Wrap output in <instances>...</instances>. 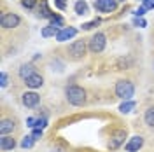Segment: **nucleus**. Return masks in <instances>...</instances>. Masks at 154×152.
I'll return each instance as SVG.
<instances>
[{
  "label": "nucleus",
  "instance_id": "nucleus-19",
  "mask_svg": "<svg viewBox=\"0 0 154 152\" xmlns=\"http://www.w3.org/2000/svg\"><path fill=\"white\" fill-rule=\"evenodd\" d=\"M135 107H137V102H135V100H126L125 103L119 105V112H121V114H130Z\"/></svg>",
  "mask_w": 154,
  "mask_h": 152
},
{
  "label": "nucleus",
  "instance_id": "nucleus-9",
  "mask_svg": "<svg viewBox=\"0 0 154 152\" xmlns=\"http://www.w3.org/2000/svg\"><path fill=\"white\" fill-rule=\"evenodd\" d=\"M21 102L26 108H35L38 103H40V95L35 93V91H25L21 95Z\"/></svg>",
  "mask_w": 154,
  "mask_h": 152
},
{
  "label": "nucleus",
  "instance_id": "nucleus-14",
  "mask_svg": "<svg viewBox=\"0 0 154 152\" xmlns=\"http://www.w3.org/2000/svg\"><path fill=\"white\" fill-rule=\"evenodd\" d=\"M25 86L30 87L32 91H33V89H38V87H42V86H44V77L37 72V74H33L32 77H28V79L25 81Z\"/></svg>",
  "mask_w": 154,
  "mask_h": 152
},
{
  "label": "nucleus",
  "instance_id": "nucleus-30",
  "mask_svg": "<svg viewBox=\"0 0 154 152\" xmlns=\"http://www.w3.org/2000/svg\"><path fill=\"white\" fill-rule=\"evenodd\" d=\"M32 136H33L35 140L42 138V129H33V131H32Z\"/></svg>",
  "mask_w": 154,
  "mask_h": 152
},
{
  "label": "nucleus",
  "instance_id": "nucleus-13",
  "mask_svg": "<svg viewBox=\"0 0 154 152\" xmlns=\"http://www.w3.org/2000/svg\"><path fill=\"white\" fill-rule=\"evenodd\" d=\"M33 74H37V68H35L33 63H23V65L19 67V70H18V75H19L21 81H26V79L32 77Z\"/></svg>",
  "mask_w": 154,
  "mask_h": 152
},
{
  "label": "nucleus",
  "instance_id": "nucleus-29",
  "mask_svg": "<svg viewBox=\"0 0 154 152\" xmlns=\"http://www.w3.org/2000/svg\"><path fill=\"white\" fill-rule=\"evenodd\" d=\"M145 11H147V9H145L144 5H140L138 9L135 11V18H142V16H144V14H145Z\"/></svg>",
  "mask_w": 154,
  "mask_h": 152
},
{
  "label": "nucleus",
  "instance_id": "nucleus-22",
  "mask_svg": "<svg viewBox=\"0 0 154 152\" xmlns=\"http://www.w3.org/2000/svg\"><path fill=\"white\" fill-rule=\"evenodd\" d=\"M46 126H48V119H46V117H35L33 129H44Z\"/></svg>",
  "mask_w": 154,
  "mask_h": 152
},
{
  "label": "nucleus",
  "instance_id": "nucleus-11",
  "mask_svg": "<svg viewBox=\"0 0 154 152\" xmlns=\"http://www.w3.org/2000/svg\"><path fill=\"white\" fill-rule=\"evenodd\" d=\"M77 35V28L75 26H63V28L58 32L56 35V40L58 42H67L70 38H74Z\"/></svg>",
  "mask_w": 154,
  "mask_h": 152
},
{
  "label": "nucleus",
  "instance_id": "nucleus-6",
  "mask_svg": "<svg viewBox=\"0 0 154 152\" xmlns=\"http://www.w3.org/2000/svg\"><path fill=\"white\" fill-rule=\"evenodd\" d=\"M19 128V121L16 117H7V115H2V121H0V136L4 135H12L16 129Z\"/></svg>",
  "mask_w": 154,
  "mask_h": 152
},
{
  "label": "nucleus",
  "instance_id": "nucleus-31",
  "mask_svg": "<svg viewBox=\"0 0 154 152\" xmlns=\"http://www.w3.org/2000/svg\"><path fill=\"white\" fill-rule=\"evenodd\" d=\"M33 123H35V117H28L26 119V126L28 128H33Z\"/></svg>",
  "mask_w": 154,
  "mask_h": 152
},
{
  "label": "nucleus",
  "instance_id": "nucleus-17",
  "mask_svg": "<svg viewBox=\"0 0 154 152\" xmlns=\"http://www.w3.org/2000/svg\"><path fill=\"white\" fill-rule=\"evenodd\" d=\"M144 123L147 124V126L154 128V105L147 107V110L144 112Z\"/></svg>",
  "mask_w": 154,
  "mask_h": 152
},
{
  "label": "nucleus",
  "instance_id": "nucleus-24",
  "mask_svg": "<svg viewBox=\"0 0 154 152\" xmlns=\"http://www.w3.org/2000/svg\"><path fill=\"white\" fill-rule=\"evenodd\" d=\"M38 4V0H21V5L25 9H35Z\"/></svg>",
  "mask_w": 154,
  "mask_h": 152
},
{
  "label": "nucleus",
  "instance_id": "nucleus-32",
  "mask_svg": "<svg viewBox=\"0 0 154 152\" xmlns=\"http://www.w3.org/2000/svg\"><path fill=\"white\" fill-rule=\"evenodd\" d=\"M119 2H125V0H119Z\"/></svg>",
  "mask_w": 154,
  "mask_h": 152
},
{
  "label": "nucleus",
  "instance_id": "nucleus-4",
  "mask_svg": "<svg viewBox=\"0 0 154 152\" xmlns=\"http://www.w3.org/2000/svg\"><path fill=\"white\" fill-rule=\"evenodd\" d=\"M105 46H107V37H105V33H102V32H96L95 35H91V37L88 38V49L93 54L103 53Z\"/></svg>",
  "mask_w": 154,
  "mask_h": 152
},
{
  "label": "nucleus",
  "instance_id": "nucleus-7",
  "mask_svg": "<svg viewBox=\"0 0 154 152\" xmlns=\"http://www.w3.org/2000/svg\"><path fill=\"white\" fill-rule=\"evenodd\" d=\"M98 12H103V14H110L117 9V0H95L93 4Z\"/></svg>",
  "mask_w": 154,
  "mask_h": 152
},
{
  "label": "nucleus",
  "instance_id": "nucleus-12",
  "mask_svg": "<svg viewBox=\"0 0 154 152\" xmlns=\"http://www.w3.org/2000/svg\"><path fill=\"white\" fill-rule=\"evenodd\" d=\"M16 138L12 136V135H4V136H0V150L2 152H7V150H12V149H16Z\"/></svg>",
  "mask_w": 154,
  "mask_h": 152
},
{
  "label": "nucleus",
  "instance_id": "nucleus-21",
  "mask_svg": "<svg viewBox=\"0 0 154 152\" xmlns=\"http://www.w3.org/2000/svg\"><path fill=\"white\" fill-rule=\"evenodd\" d=\"M49 21H51L53 26H58V28H63V26H65V19L61 18V16H58V14H53Z\"/></svg>",
  "mask_w": 154,
  "mask_h": 152
},
{
  "label": "nucleus",
  "instance_id": "nucleus-20",
  "mask_svg": "<svg viewBox=\"0 0 154 152\" xmlns=\"http://www.w3.org/2000/svg\"><path fill=\"white\" fill-rule=\"evenodd\" d=\"M33 143H35V138H33L32 135H26V136L21 140L19 145H21V149H32V147H33Z\"/></svg>",
  "mask_w": 154,
  "mask_h": 152
},
{
  "label": "nucleus",
  "instance_id": "nucleus-8",
  "mask_svg": "<svg viewBox=\"0 0 154 152\" xmlns=\"http://www.w3.org/2000/svg\"><path fill=\"white\" fill-rule=\"evenodd\" d=\"M125 138H126V129L114 131V133L110 135V140H109V143H107V149H110V150L119 149V147L125 143Z\"/></svg>",
  "mask_w": 154,
  "mask_h": 152
},
{
  "label": "nucleus",
  "instance_id": "nucleus-25",
  "mask_svg": "<svg viewBox=\"0 0 154 152\" xmlns=\"http://www.w3.org/2000/svg\"><path fill=\"white\" fill-rule=\"evenodd\" d=\"M0 81H2V82H0V86H2V87H7V86H9V74H7V72H2Z\"/></svg>",
  "mask_w": 154,
  "mask_h": 152
},
{
  "label": "nucleus",
  "instance_id": "nucleus-18",
  "mask_svg": "<svg viewBox=\"0 0 154 152\" xmlns=\"http://www.w3.org/2000/svg\"><path fill=\"white\" fill-rule=\"evenodd\" d=\"M60 30H61V28H58V26H53V25H48V26H44V28H42V37H44V38L56 37Z\"/></svg>",
  "mask_w": 154,
  "mask_h": 152
},
{
  "label": "nucleus",
  "instance_id": "nucleus-16",
  "mask_svg": "<svg viewBox=\"0 0 154 152\" xmlns=\"http://www.w3.org/2000/svg\"><path fill=\"white\" fill-rule=\"evenodd\" d=\"M38 16H40V18L51 19L53 12H51V9L48 7V0H40V5H38Z\"/></svg>",
  "mask_w": 154,
  "mask_h": 152
},
{
  "label": "nucleus",
  "instance_id": "nucleus-3",
  "mask_svg": "<svg viewBox=\"0 0 154 152\" xmlns=\"http://www.w3.org/2000/svg\"><path fill=\"white\" fill-rule=\"evenodd\" d=\"M89 51L88 49V40L86 38H79V40H74L70 46H68L67 53H68V58L74 59V61H79L86 56V53Z\"/></svg>",
  "mask_w": 154,
  "mask_h": 152
},
{
  "label": "nucleus",
  "instance_id": "nucleus-27",
  "mask_svg": "<svg viewBox=\"0 0 154 152\" xmlns=\"http://www.w3.org/2000/svg\"><path fill=\"white\" fill-rule=\"evenodd\" d=\"M133 25H135V26H142V28H144V26H147V21L142 19V18H135L133 19Z\"/></svg>",
  "mask_w": 154,
  "mask_h": 152
},
{
  "label": "nucleus",
  "instance_id": "nucleus-2",
  "mask_svg": "<svg viewBox=\"0 0 154 152\" xmlns=\"http://www.w3.org/2000/svg\"><path fill=\"white\" fill-rule=\"evenodd\" d=\"M114 93L117 98L121 100H131V96L135 95V84L130 79H119L114 86Z\"/></svg>",
  "mask_w": 154,
  "mask_h": 152
},
{
  "label": "nucleus",
  "instance_id": "nucleus-15",
  "mask_svg": "<svg viewBox=\"0 0 154 152\" xmlns=\"http://www.w3.org/2000/svg\"><path fill=\"white\" fill-rule=\"evenodd\" d=\"M74 11H75L77 16H84L89 12V5H88L84 0H77L75 4H74Z\"/></svg>",
  "mask_w": 154,
  "mask_h": 152
},
{
  "label": "nucleus",
  "instance_id": "nucleus-28",
  "mask_svg": "<svg viewBox=\"0 0 154 152\" xmlns=\"http://www.w3.org/2000/svg\"><path fill=\"white\" fill-rule=\"evenodd\" d=\"M142 5H144L147 11H152L154 9V0H142Z\"/></svg>",
  "mask_w": 154,
  "mask_h": 152
},
{
  "label": "nucleus",
  "instance_id": "nucleus-23",
  "mask_svg": "<svg viewBox=\"0 0 154 152\" xmlns=\"http://www.w3.org/2000/svg\"><path fill=\"white\" fill-rule=\"evenodd\" d=\"M100 23H102V21H100L98 18H95L93 21H88V23H84V25H82V30H93L95 26H98Z\"/></svg>",
  "mask_w": 154,
  "mask_h": 152
},
{
  "label": "nucleus",
  "instance_id": "nucleus-10",
  "mask_svg": "<svg viewBox=\"0 0 154 152\" xmlns=\"http://www.w3.org/2000/svg\"><path fill=\"white\" fill-rule=\"evenodd\" d=\"M142 147H144V138H142L140 135H135V136H131V138L128 140V143L125 145V150L126 152H138Z\"/></svg>",
  "mask_w": 154,
  "mask_h": 152
},
{
  "label": "nucleus",
  "instance_id": "nucleus-5",
  "mask_svg": "<svg viewBox=\"0 0 154 152\" xmlns=\"http://www.w3.org/2000/svg\"><path fill=\"white\" fill-rule=\"evenodd\" d=\"M21 25V18L16 12H2L0 16V26L2 30H14Z\"/></svg>",
  "mask_w": 154,
  "mask_h": 152
},
{
  "label": "nucleus",
  "instance_id": "nucleus-26",
  "mask_svg": "<svg viewBox=\"0 0 154 152\" xmlns=\"http://www.w3.org/2000/svg\"><path fill=\"white\" fill-rule=\"evenodd\" d=\"M54 5H56L60 11H65L67 9V0H54Z\"/></svg>",
  "mask_w": 154,
  "mask_h": 152
},
{
  "label": "nucleus",
  "instance_id": "nucleus-1",
  "mask_svg": "<svg viewBox=\"0 0 154 152\" xmlns=\"http://www.w3.org/2000/svg\"><path fill=\"white\" fill-rule=\"evenodd\" d=\"M86 96H88L86 89L77 84L67 86V89H65V98H67V102L72 107H82V105H86Z\"/></svg>",
  "mask_w": 154,
  "mask_h": 152
}]
</instances>
